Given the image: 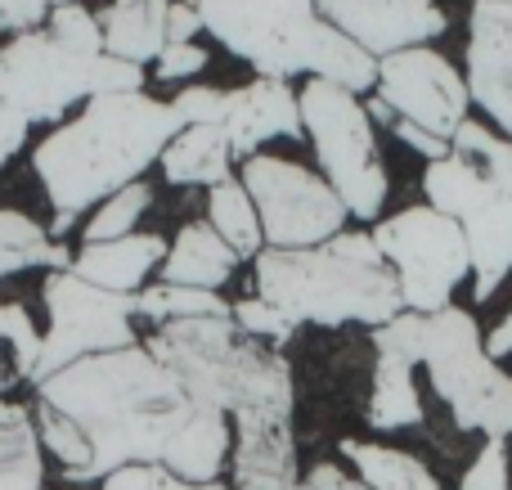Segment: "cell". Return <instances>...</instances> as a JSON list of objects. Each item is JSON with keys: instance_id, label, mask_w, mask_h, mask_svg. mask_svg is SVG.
I'll return each mask as SVG.
<instances>
[{"instance_id": "6da1fadb", "label": "cell", "mask_w": 512, "mask_h": 490, "mask_svg": "<svg viewBox=\"0 0 512 490\" xmlns=\"http://www.w3.org/2000/svg\"><path fill=\"white\" fill-rule=\"evenodd\" d=\"M27 405L41 450L72 486H99L122 468H167L180 432L194 419L185 387L144 342L86 356L41 378Z\"/></svg>"}, {"instance_id": "7a4b0ae2", "label": "cell", "mask_w": 512, "mask_h": 490, "mask_svg": "<svg viewBox=\"0 0 512 490\" xmlns=\"http://www.w3.org/2000/svg\"><path fill=\"white\" fill-rule=\"evenodd\" d=\"M185 131L171 99L149 90L99 95L77 117L59 122L32 149V171L50 203V239H63L81 216H90L117 189L135 185Z\"/></svg>"}, {"instance_id": "3957f363", "label": "cell", "mask_w": 512, "mask_h": 490, "mask_svg": "<svg viewBox=\"0 0 512 490\" xmlns=\"http://www.w3.org/2000/svg\"><path fill=\"white\" fill-rule=\"evenodd\" d=\"M252 293L283 311L292 324H315V329H382L391 324L405 302H400V279L378 252L369 230H342L337 239L319 248L279 252L265 248L256 257V284Z\"/></svg>"}, {"instance_id": "277c9868", "label": "cell", "mask_w": 512, "mask_h": 490, "mask_svg": "<svg viewBox=\"0 0 512 490\" xmlns=\"http://www.w3.org/2000/svg\"><path fill=\"white\" fill-rule=\"evenodd\" d=\"M149 356L167 365V374L185 387L198 410L225 414L230 423L243 419H283L292 423L297 387L292 365L279 347L248 338L234 315H207V320H176L149 329L144 338Z\"/></svg>"}, {"instance_id": "5b68a950", "label": "cell", "mask_w": 512, "mask_h": 490, "mask_svg": "<svg viewBox=\"0 0 512 490\" xmlns=\"http://www.w3.org/2000/svg\"><path fill=\"white\" fill-rule=\"evenodd\" d=\"M423 194L427 207L459 221L472 252V297L490 302L512 275V140L468 117L450 153L427 162Z\"/></svg>"}, {"instance_id": "8992f818", "label": "cell", "mask_w": 512, "mask_h": 490, "mask_svg": "<svg viewBox=\"0 0 512 490\" xmlns=\"http://www.w3.org/2000/svg\"><path fill=\"white\" fill-rule=\"evenodd\" d=\"M418 369L459 432H477L481 441L512 437V374L490 360L472 311L445 306L436 315H418Z\"/></svg>"}, {"instance_id": "52a82bcc", "label": "cell", "mask_w": 512, "mask_h": 490, "mask_svg": "<svg viewBox=\"0 0 512 490\" xmlns=\"http://www.w3.org/2000/svg\"><path fill=\"white\" fill-rule=\"evenodd\" d=\"M144 77L149 68L122 63L113 54L81 59V54L59 50L45 32L9 36L0 45V108L14 113L23 126H59L77 104L144 90Z\"/></svg>"}, {"instance_id": "ba28073f", "label": "cell", "mask_w": 512, "mask_h": 490, "mask_svg": "<svg viewBox=\"0 0 512 490\" xmlns=\"http://www.w3.org/2000/svg\"><path fill=\"white\" fill-rule=\"evenodd\" d=\"M297 104H301V131H306L319 162V176L346 203L351 221H382V203H387L391 185L378 153L373 117L364 113V99L310 77L297 90Z\"/></svg>"}, {"instance_id": "9c48e42d", "label": "cell", "mask_w": 512, "mask_h": 490, "mask_svg": "<svg viewBox=\"0 0 512 490\" xmlns=\"http://www.w3.org/2000/svg\"><path fill=\"white\" fill-rule=\"evenodd\" d=\"M207 36L243 59L256 77H315L328 23L315 0H198Z\"/></svg>"}, {"instance_id": "30bf717a", "label": "cell", "mask_w": 512, "mask_h": 490, "mask_svg": "<svg viewBox=\"0 0 512 490\" xmlns=\"http://www.w3.org/2000/svg\"><path fill=\"white\" fill-rule=\"evenodd\" d=\"M373 243L400 279V302L409 315H436L454 306L463 279H472V252L459 221L418 203L400 207L373 225Z\"/></svg>"}, {"instance_id": "8fae6325", "label": "cell", "mask_w": 512, "mask_h": 490, "mask_svg": "<svg viewBox=\"0 0 512 490\" xmlns=\"http://www.w3.org/2000/svg\"><path fill=\"white\" fill-rule=\"evenodd\" d=\"M45 333L36 378L59 374L86 356H108L122 347H140V320H135V297L104 293V288L77 279L72 270H50L41 284Z\"/></svg>"}, {"instance_id": "7c38bea8", "label": "cell", "mask_w": 512, "mask_h": 490, "mask_svg": "<svg viewBox=\"0 0 512 490\" xmlns=\"http://www.w3.org/2000/svg\"><path fill=\"white\" fill-rule=\"evenodd\" d=\"M239 180L248 189L256 216H261L265 248H319V243L337 239L351 221L346 203L319 171L279 158V153H256V158L239 162Z\"/></svg>"}, {"instance_id": "4fadbf2b", "label": "cell", "mask_w": 512, "mask_h": 490, "mask_svg": "<svg viewBox=\"0 0 512 490\" xmlns=\"http://www.w3.org/2000/svg\"><path fill=\"white\" fill-rule=\"evenodd\" d=\"M373 95L396 117L441 135V140H454L459 126L472 117L468 81L432 45H414V50L378 59V90Z\"/></svg>"}, {"instance_id": "5bb4252c", "label": "cell", "mask_w": 512, "mask_h": 490, "mask_svg": "<svg viewBox=\"0 0 512 490\" xmlns=\"http://www.w3.org/2000/svg\"><path fill=\"white\" fill-rule=\"evenodd\" d=\"M364 419L373 432H409L427 423V401L418 387V315L400 311L373 329V383Z\"/></svg>"}, {"instance_id": "9a60e30c", "label": "cell", "mask_w": 512, "mask_h": 490, "mask_svg": "<svg viewBox=\"0 0 512 490\" xmlns=\"http://www.w3.org/2000/svg\"><path fill=\"white\" fill-rule=\"evenodd\" d=\"M319 18L346 32L373 59L414 50L445 36L450 14L436 0H315Z\"/></svg>"}, {"instance_id": "2e32d148", "label": "cell", "mask_w": 512, "mask_h": 490, "mask_svg": "<svg viewBox=\"0 0 512 490\" xmlns=\"http://www.w3.org/2000/svg\"><path fill=\"white\" fill-rule=\"evenodd\" d=\"M463 63L472 104L486 113V126L512 140V0H472Z\"/></svg>"}, {"instance_id": "e0dca14e", "label": "cell", "mask_w": 512, "mask_h": 490, "mask_svg": "<svg viewBox=\"0 0 512 490\" xmlns=\"http://www.w3.org/2000/svg\"><path fill=\"white\" fill-rule=\"evenodd\" d=\"M221 131L230 135L234 158L248 162L270 140H306L301 131V104L292 81L279 77H252L243 86L225 90V122Z\"/></svg>"}, {"instance_id": "ac0fdd59", "label": "cell", "mask_w": 512, "mask_h": 490, "mask_svg": "<svg viewBox=\"0 0 512 490\" xmlns=\"http://www.w3.org/2000/svg\"><path fill=\"white\" fill-rule=\"evenodd\" d=\"M230 490H301V459L292 441V423L283 419H243L234 423L230 450Z\"/></svg>"}, {"instance_id": "d6986e66", "label": "cell", "mask_w": 512, "mask_h": 490, "mask_svg": "<svg viewBox=\"0 0 512 490\" xmlns=\"http://www.w3.org/2000/svg\"><path fill=\"white\" fill-rule=\"evenodd\" d=\"M167 248L171 243L153 230L126 234V239H113V243H81V248L72 252L68 270L77 279H86V284L104 288V293L135 297L144 284H149L153 270H162Z\"/></svg>"}, {"instance_id": "ffe728a7", "label": "cell", "mask_w": 512, "mask_h": 490, "mask_svg": "<svg viewBox=\"0 0 512 490\" xmlns=\"http://www.w3.org/2000/svg\"><path fill=\"white\" fill-rule=\"evenodd\" d=\"M239 270L234 248L212 230L207 221H189L180 225V234L171 239L167 261H162V284H180V288H203V293H221Z\"/></svg>"}, {"instance_id": "44dd1931", "label": "cell", "mask_w": 512, "mask_h": 490, "mask_svg": "<svg viewBox=\"0 0 512 490\" xmlns=\"http://www.w3.org/2000/svg\"><path fill=\"white\" fill-rule=\"evenodd\" d=\"M167 9L171 0H113L99 9V32H104V54L135 68H149L167 45Z\"/></svg>"}, {"instance_id": "7402d4cb", "label": "cell", "mask_w": 512, "mask_h": 490, "mask_svg": "<svg viewBox=\"0 0 512 490\" xmlns=\"http://www.w3.org/2000/svg\"><path fill=\"white\" fill-rule=\"evenodd\" d=\"M234 144L230 135L221 131V126H185V131L176 135V140L162 149L158 167L162 176H167V185H225V180H234L239 171H234Z\"/></svg>"}, {"instance_id": "603a6c76", "label": "cell", "mask_w": 512, "mask_h": 490, "mask_svg": "<svg viewBox=\"0 0 512 490\" xmlns=\"http://www.w3.org/2000/svg\"><path fill=\"white\" fill-rule=\"evenodd\" d=\"M337 459L355 473V482L369 490H445L441 477L423 459L400 446H387V441L342 437L337 441Z\"/></svg>"}, {"instance_id": "cb8c5ba5", "label": "cell", "mask_w": 512, "mask_h": 490, "mask_svg": "<svg viewBox=\"0 0 512 490\" xmlns=\"http://www.w3.org/2000/svg\"><path fill=\"white\" fill-rule=\"evenodd\" d=\"M0 490H45V450L27 401H0Z\"/></svg>"}, {"instance_id": "d4e9b609", "label": "cell", "mask_w": 512, "mask_h": 490, "mask_svg": "<svg viewBox=\"0 0 512 490\" xmlns=\"http://www.w3.org/2000/svg\"><path fill=\"white\" fill-rule=\"evenodd\" d=\"M72 248H63L59 239H50L41 221H32L27 212L0 207V279L23 275V270H68Z\"/></svg>"}, {"instance_id": "484cf974", "label": "cell", "mask_w": 512, "mask_h": 490, "mask_svg": "<svg viewBox=\"0 0 512 490\" xmlns=\"http://www.w3.org/2000/svg\"><path fill=\"white\" fill-rule=\"evenodd\" d=\"M207 225L230 243L239 261H256L265 252L261 216H256V207H252V198H248V189H243L239 176L216 185V189H207Z\"/></svg>"}, {"instance_id": "4316f807", "label": "cell", "mask_w": 512, "mask_h": 490, "mask_svg": "<svg viewBox=\"0 0 512 490\" xmlns=\"http://www.w3.org/2000/svg\"><path fill=\"white\" fill-rule=\"evenodd\" d=\"M41 360V329L23 302H0V401H9L18 383L36 378Z\"/></svg>"}, {"instance_id": "83f0119b", "label": "cell", "mask_w": 512, "mask_h": 490, "mask_svg": "<svg viewBox=\"0 0 512 490\" xmlns=\"http://www.w3.org/2000/svg\"><path fill=\"white\" fill-rule=\"evenodd\" d=\"M234 302L221 293H203V288H180V284H144L135 293V320L144 329H162L176 320H207V315H230Z\"/></svg>"}, {"instance_id": "f1b7e54d", "label": "cell", "mask_w": 512, "mask_h": 490, "mask_svg": "<svg viewBox=\"0 0 512 490\" xmlns=\"http://www.w3.org/2000/svg\"><path fill=\"white\" fill-rule=\"evenodd\" d=\"M149 207H153V189L144 185V180L117 189L113 198H104V203L90 212L86 230H81V243H113V239H126V234H140V221L149 216Z\"/></svg>"}, {"instance_id": "f546056e", "label": "cell", "mask_w": 512, "mask_h": 490, "mask_svg": "<svg viewBox=\"0 0 512 490\" xmlns=\"http://www.w3.org/2000/svg\"><path fill=\"white\" fill-rule=\"evenodd\" d=\"M41 32L50 36L59 50L81 54V59H95V54H104V32H99V18L90 14L81 0H77V5H54Z\"/></svg>"}, {"instance_id": "4dcf8cb0", "label": "cell", "mask_w": 512, "mask_h": 490, "mask_svg": "<svg viewBox=\"0 0 512 490\" xmlns=\"http://www.w3.org/2000/svg\"><path fill=\"white\" fill-rule=\"evenodd\" d=\"M234 324H239L248 338H256V342H265V347H283V342L297 333V324L288 320L283 311H274L270 302H261V297H243V302H234Z\"/></svg>"}, {"instance_id": "1f68e13d", "label": "cell", "mask_w": 512, "mask_h": 490, "mask_svg": "<svg viewBox=\"0 0 512 490\" xmlns=\"http://www.w3.org/2000/svg\"><path fill=\"white\" fill-rule=\"evenodd\" d=\"M459 490H512V459L508 441H481L459 477Z\"/></svg>"}, {"instance_id": "d6a6232c", "label": "cell", "mask_w": 512, "mask_h": 490, "mask_svg": "<svg viewBox=\"0 0 512 490\" xmlns=\"http://www.w3.org/2000/svg\"><path fill=\"white\" fill-rule=\"evenodd\" d=\"M171 108H176L180 126H221L225 122V90L189 81V86L171 99Z\"/></svg>"}, {"instance_id": "836d02e7", "label": "cell", "mask_w": 512, "mask_h": 490, "mask_svg": "<svg viewBox=\"0 0 512 490\" xmlns=\"http://www.w3.org/2000/svg\"><path fill=\"white\" fill-rule=\"evenodd\" d=\"M99 490H230L225 482H180L176 473H167V468H122V473L104 477Z\"/></svg>"}, {"instance_id": "e575fe53", "label": "cell", "mask_w": 512, "mask_h": 490, "mask_svg": "<svg viewBox=\"0 0 512 490\" xmlns=\"http://www.w3.org/2000/svg\"><path fill=\"white\" fill-rule=\"evenodd\" d=\"M207 63H212V54H207L198 41L162 45V54L153 59V77H158V81H185V77H198V72H207Z\"/></svg>"}, {"instance_id": "d590c367", "label": "cell", "mask_w": 512, "mask_h": 490, "mask_svg": "<svg viewBox=\"0 0 512 490\" xmlns=\"http://www.w3.org/2000/svg\"><path fill=\"white\" fill-rule=\"evenodd\" d=\"M45 18H50V0H0V32L5 36L41 32Z\"/></svg>"}, {"instance_id": "8d00e7d4", "label": "cell", "mask_w": 512, "mask_h": 490, "mask_svg": "<svg viewBox=\"0 0 512 490\" xmlns=\"http://www.w3.org/2000/svg\"><path fill=\"white\" fill-rule=\"evenodd\" d=\"M391 135H396L409 153H418V158H427V162H441L445 153H450V140H441V135H432V131H423V126L405 122V117H396V122H391Z\"/></svg>"}, {"instance_id": "74e56055", "label": "cell", "mask_w": 512, "mask_h": 490, "mask_svg": "<svg viewBox=\"0 0 512 490\" xmlns=\"http://www.w3.org/2000/svg\"><path fill=\"white\" fill-rule=\"evenodd\" d=\"M301 490H369V486L355 482V473L342 464V459H319V464L306 468Z\"/></svg>"}, {"instance_id": "f35d334b", "label": "cell", "mask_w": 512, "mask_h": 490, "mask_svg": "<svg viewBox=\"0 0 512 490\" xmlns=\"http://www.w3.org/2000/svg\"><path fill=\"white\" fill-rule=\"evenodd\" d=\"M198 32H207L198 0H171V9H167V45L198 41Z\"/></svg>"}, {"instance_id": "ab89813d", "label": "cell", "mask_w": 512, "mask_h": 490, "mask_svg": "<svg viewBox=\"0 0 512 490\" xmlns=\"http://www.w3.org/2000/svg\"><path fill=\"white\" fill-rule=\"evenodd\" d=\"M27 140H32V126H23L14 113H5V108H0V167H5V162H14V153L27 149Z\"/></svg>"}, {"instance_id": "60d3db41", "label": "cell", "mask_w": 512, "mask_h": 490, "mask_svg": "<svg viewBox=\"0 0 512 490\" xmlns=\"http://www.w3.org/2000/svg\"><path fill=\"white\" fill-rule=\"evenodd\" d=\"M486 351H490V360H508L512 356V311L486 333Z\"/></svg>"}, {"instance_id": "b9f144b4", "label": "cell", "mask_w": 512, "mask_h": 490, "mask_svg": "<svg viewBox=\"0 0 512 490\" xmlns=\"http://www.w3.org/2000/svg\"><path fill=\"white\" fill-rule=\"evenodd\" d=\"M54 5H77V0H50V9H54Z\"/></svg>"}, {"instance_id": "7bdbcfd3", "label": "cell", "mask_w": 512, "mask_h": 490, "mask_svg": "<svg viewBox=\"0 0 512 490\" xmlns=\"http://www.w3.org/2000/svg\"><path fill=\"white\" fill-rule=\"evenodd\" d=\"M72 490H77V486H72Z\"/></svg>"}]
</instances>
